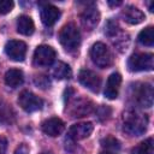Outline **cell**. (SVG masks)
Segmentation results:
<instances>
[{
	"label": "cell",
	"mask_w": 154,
	"mask_h": 154,
	"mask_svg": "<svg viewBox=\"0 0 154 154\" xmlns=\"http://www.w3.org/2000/svg\"><path fill=\"white\" fill-rule=\"evenodd\" d=\"M148 117L136 109H129L123 114V130L130 136H140L146 132Z\"/></svg>",
	"instance_id": "obj_1"
},
{
	"label": "cell",
	"mask_w": 154,
	"mask_h": 154,
	"mask_svg": "<svg viewBox=\"0 0 154 154\" xmlns=\"http://www.w3.org/2000/svg\"><path fill=\"white\" fill-rule=\"evenodd\" d=\"M59 41H60L61 46L69 52L77 49L81 43L79 29L73 23L65 24L59 32Z\"/></svg>",
	"instance_id": "obj_2"
},
{
	"label": "cell",
	"mask_w": 154,
	"mask_h": 154,
	"mask_svg": "<svg viewBox=\"0 0 154 154\" xmlns=\"http://www.w3.org/2000/svg\"><path fill=\"white\" fill-rule=\"evenodd\" d=\"M90 58H91L93 63L101 69H106V67L111 66L113 63V55H112L109 48L102 42H96L91 46Z\"/></svg>",
	"instance_id": "obj_3"
},
{
	"label": "cell",
	"mask_w": 154,
	"mask_h": 154,
	"mask_svg": "<svg viewBox=\"0 0 154 154\" xmlns=\"http://www.w3.org/2000/svg\"><path fill=\"white\" fill-rule=\"evenodd\" d=\"M130 97L142 107H150L153 105V88L148 83H136L131 88Z\"/></svg>",
	"instance_id": "obj_4"
},
{
	"label": "cell",
	"mask_w": 154,
	"mask_h": 154,
	"mask_svg": "<svg viewBox=\"0 0 154 154\" xmlns=\"http://www.w3.org/2000/svg\"><path fill=\"white\" fill-rule=\"evenodd\" d=\"M130 71H152L154 67V57L149 53H135L128 60Z\"/></svg>",
	"instance_id": "obj_5"
},
{
	"label": "cell",
	"mask_w": 154,
	"mask_h": 154,
	"mask_svg": "<svg viewBox=\"0 0 154 154\" xmlns=\"http://www.w3.org/2000/svg\"><path fill=\"white\" fill-rule=\"evenodd\" d=\"M55 51L47 45L38 46L34 52V65L37 67H48L55 60Z\"/></svg>",
	"instance_id": "obj_6"
},
{
	"label": "cell",
	"mask_w": 154,
	"mask_h": 154,
	"mask_svg": "<svg viewBox=\"0 0 154 154\" xmlns=\"http://www.w3.org/2000/svg\"><path fill=\"white\" fill-rule=\"evenodd\" d=\"M18 103L25 112H35L42 108L43 100L29 90H23L18 96Z\"/></svg>",
	"instance_id": "obj_7"
},
{
	"label": "cell",
	"mask_w": 154,
	"mask_h": 154,
	"mask_svg": "<svg viewBox=\"0 0 154 154\" xmlns=\"http://www.w3.org/2000/svg\"><path fill=\"white\" fill-rule=\"evenodd\" d=\"M94 111V103L84 97H78L75 99L69 108V113L71 114V117L73 118H81V117H85L88 114H90Z\"/></svg>",
	"instance_id": "obj_8"
},
{
	"label": "cell",
	"mask_w": 154,
	"mask_h": 154,
	"mask_svg": "<svg viewBox=\"0 0 154 154\" xmlns=\"http://www.w3.org/2000/svg\"><path fill=\"white\" fill-rule=\"evenodd\" d=\"M78 79L82 85H84L87 89L91 90L93 93H97L101 87V78L100 76L88 69H83L78 73Z\"/></svg>",
	"instance_id": "obj_9"
},
{
	"label": "cell",
	"mask_w": 154,
	"mask_h": 154,
	"mask_svg": "<svg viewBox=\"0 0 154 154\" xmlns=\"http://www.w3.org/2000/svg\"><path fill=\"white\" fill-rule=\"evenodd\" d=\"M7 57L14 61H23L26 55V45L19 40H10L5 46Z\"/></svg>",
	"instance_id": "obj_10"
},
{
	"label": "cell",
	"mask_w": 154,
	"mask_h": 154,
	"mask_svg": "<svg viewBox=\"0 0 154 154\" xmlns=\"http://www.w3.org/2000/svg\"><path fill=\"white\" fill-rule=\"evenodd\" d=\"M41 129L46 135H48L51 137H57L63 134V131L65 129V124L60 118L52 117V118L46 119L41 124Z\"/></svg>",
	"instance_id": "obj_11"
},
{
	"label": "cell",
	"mask_w": 154,
	"mask_h": 154,
	"mask_svg": "<svg viewBox=\"0 0 154 154\" xmlns=\"http://www.w3.org/2000/svg\"><path fill=\"white\" fill-rule=\"evenodd\" d=\"M99 20H100V12L97 11L96 7H87L81 13L82 26L88 31L95 29V26L99 24Z\"/></svg>",
	"instance_id": "obj_12"
},
{
	"label": "cell",
	"mask_w": 154,
	"mask_h": 154,
	"mask_svg": "<svg viewBox=\"0 0 154 154\" xmlns=\"http://www.w3.org/2000/svg\"><path fill=\"white\" fill-rule=\"evenodd\" d=\"M93 130H94V125L89 122L77 123L70 128L69 136L75 141H79V140H83V138H87L88 136H90Z\"/></svg>",
	"instance_id": "obj_13"
},
{
	"label": "cell",
	"mask_w": 154,
	"mask_h": 154,
	"mask_svg": "<svg viewBox=\"0 0 154 154\" xmlns=\"http://www.w3.org/2000/svg\"><path fill=\"white\" fill-rule=\"evenodd\" d=\"M40 16H41L42 23L46 26H52L60 18V11H59L58 7H55L53 5H49V4H46L41 7Z\"/></svg>",
	"instance_id": "obj_14"
},
{
	"label": "cell",
	"mask_w": 154,
	"mask_h": 154,
	"mask_svg": "<svg viewBox=\"0 0 154 154\" xmlns=\"http://www.w3.org/2000/svg\"><path fill=\"white\" fill-rule=\"evenodd\" d=\"M120 83H122V76L118 72H113L112 75H109L106 82L105 96L109 100L117 99L119 94V89H120Z\"/></svg>",
	"instance_id": "obj_15"
},
{
	"label": "cell",
	"mask_w": 154,
	"mask_h": 154,
	"mask_svg": "<svg viewBox=\"0 0 154 154\" xmlns=\"http://www.w3.org/2000/svg\"><path fill=\"white\" fill-rule=\"evenodd\" d=\"M122 17H123V19H124L126 23L132 24V25L140 24V23H142V22L146 19L144 13H143L141 10H138L137 7L131 6V5L126 6V7L122 11Z\"/></svg>",
	"instance_id": "obj_16"
},
{
	"label": "cell",
	"mask_w": 154,
	"mask_h": 154,
	"mask_svg": "<svg viewBox=\"0 0 154 154\" xmlns=\"http://www.w3.org/2000/svg\"><path fill=\"white\" fill-rule=\"evenodd\" d=\"M23 81H24V76L19 69H10L5 73V83L10 88H17L22 85Z\"/></svg>",
	"instance_id": "obj_17"
},
{
	"label": "cell",
	"mask_w": 154,
	"mask_h": 154,
	"mask_svg": "<svg viewBox=\"0 0 154 154\" xmlns=\"http://www.w3.org/2000/svg\"><path fill=\"white\" fill-rule=\"evenodd\" d=\"M35 30V25H34V22L32 19L29 17V16H19L18 19H17V31L22 35H25V36H29L34 32Z\"/></svg>",
	"instance_id": "obj_18"
},
{
	"label": "cell",
	"mask_w": 154,
	"mask_h": 154,
	"mask_svg": "<svg viewBox=\"0 0 154 154\" xmlns=\"http://www.w3.org/2000/svg\"><path fill=\"white\" fill-rule=\"evenodd\" d=\"M14 119V112L5 100L0 99V124H11Z\"/></svg>",
	"instance_id": "obj_19"
},
{
	"label": "cell",
	"mask_w": 154,
	"mask_h": 154,
	"mask_svg": "<svg viewBox=\"0 0 154 154\" xmlns=\"http://www.w3.org/2000/svg\"><path fill=\"white\" fill-rule=\"evenodd\" d=\"M52 75L57 79H66V78H70L72 76V71H71V67L67 64H65L63 61H59L54 66Z\"/></svg>",
	"instance_id": "obj_20"
},
{
	"label": "cell",
	"mask_w": 154,
	"mask_h": 154,
	"mask_svg": "<svg viewBox=\"0 0 154 154\" xmlns=\"http://www.w3.org/2000/svg\"><path fill=\"white\" fill-rule=\"evenodd\" d=\"M154 149V141L153 138H147L143 142L138 143L131 149V154H153Z\"/></svg>",
	"instance_id": "obj_21"
},
{
	"label": "cell",
	"mask_w": 154,
	"mask_h": 154,
	"mask_svg": "<svg viewBox=\"0 0 154 154\" xmlns=\"http://www.w3.org/2000/svg\"><path fill=\"white\" fill-rule=\"evenodd\" d=\"M138 42L142 43L143 46H148V47L154 45V29H153V26H147L138 34Z\"/></svg>",
	"instance_id": "obj_22"
},
{
	"label": "cell",
	"mask_w": 154,
	"mask_h": 154,
	"mask_svg": "<svg viewBox=\"0 0 154 154\" xmlns=\"http://www.w3.org/2000/svg\"><path fill=\"white\" fill-rule=\"evenodd\" d=\"M101 146L108 150V152H114V150H119L120 148V142L116 138V137H112V136H107L105 138L101 140Z\"/></svg>",
	"instance_id": "obj_23"
},
{
	"label": "cell",
	"mask_w": 154,
	"mask_h": 154,
	"mask_svg": "<svg viewBox=\"0 0 154 154\" xmlns=\"http://www.w3.org/2000/svg\"><path fill=\"white\" fill-rule=\"evenodd\" d=\"M118 32H119V26H118L117 22H114V20H112V19L107 20V23H106V25H105V34H106L107 36H109V37H113V36H116Z\"/></svg>",
	"instance_id": "obj_24"
},
{
	"label": "cell",
	"mask_w": 154,
	"mask_h": 154,
	"mask_svg": "<svg viewBox=\"0 0 154 154\" xmlns=\"http://www.w3.org/2000/svg\"><path fill=\"white\" fill-rule=\"evenodd\" d=\"M14 4L11 0H0V14H6L12 11Z\"/></svg>",
	"instance_id": "obj_25"
},
{
	"label": "cell",
	"mask_w": 154,
	"mask_h": 154,
	"mask_svg": "<svg viewBox=\"0 0 154 154\" xmlns=\"http://www.w3.org/2000/svg\"><path fill=\"white\" fill-rule=\"evenodd\" d=\"M96 114H97V118L101 119V120L107 119V118L109 117V114H111V108L107 107V106H103V105H102V106H100V107L97 108Z\"/></svg>",
	"instance_id": "obj_26"
},
{
	"label": "cell",
	"mask_w": 154,
	"mask_h": 154,
	"mask_svg": "<svg viewBox=\"0 0 154 154\" xmlns=\"http://www.w3.org/2000/svg\"><path fill=\"white\" fill-rule=\"evenodd\" d=\"M35 84L41 88H47L49 85V79L46 76H36L35 77Z\"/></svg>",
	"instance_id": "obj_27"
},
{
	"label": "cell",
	"mask_w": 154,
	"mask_h": 154,
	"mask_svg": "<svg viewBox=\"0 0 154 154\" xmlns=\"http://www.w3.org/2000/svg\"><path fill=\"white\" fill-rule=\"evenodd\" d=\"M29 152H30L29 147H28L25 143H22V144H19V146L16 148L14 154H29Z\"/></svg>",
	"instance_id": "obj_28"
},
{
	"label": "cell",
	"mask_w": 154,
	"mask_h": 154,
	"mask_svg": "<svg viewBox=\"0 0 154 154\" xmlns=\"http://www.w3.org/2000/svg\"><path fill=\"white\" fill-rule=\"evenodd\" d=\"M7 149V140L5 136L0 135V154H5Z\"/></svg>",
	"instance_id": "obj_29"
},
{
	"label": "cell",
	"mask_w": 154,
	"mask_h": 154,
	"mask_svg": "<svg viewBox=\"0 0 154 154\" xmlns=\"http://www.w3.org/2000/svg\"><path fill=\"white\" fill-rule=\"evenodd\" d=\"M108 4H109V5H113V6H117V5H120L122 2H120V1H118V2H112V1H108Z\"/></svg>",
	"instance_id": "obj_30"
},
{
	"label": "cell",
	"mask_w": 154,
	"mask_h": 154,
	"mask_svg": "<svg viewBox=\"0 0 154 154\" xmlns=\"http://www.w3.org/2000/svg\"><path fill=\"white\" fill-rule=\"evenodd\" d=\"M148 6H149V11H150V12H153V11H154V10H153V8H154V7H153V2H149V4H148Z\"/></svg>",
	"instance_id": "obj_31"
},
{
	"label": "cell",
	"mask_w": 154,
	"mask_h": 154,
	"mask_svg": "<svg viewBox=\"0 0 154 154\" xmlns=\"http://www.w3.org/2000/svg\"><path fill=\"white\" fill-rule=\"evenodd\" d=\"M100 154H114L113 152H108V150H105V152H101Z\"/></svg>",
	"instance_id": "obj_32"
},
{
	"label": "cell",
	"mask_w": 154,
	"mask_h": 154,
	"mask_svg": "<svg viewBox=\"0 0 154 154\" xmlns=\"http://www.w3.org/2000/svg\"><path fill=\"white\" fill-rule=\"evenodd\" d=\"M42 154H48V153H42Z\"/></svg>",
	"instance_id": "obj_33"
}]
</instances>
